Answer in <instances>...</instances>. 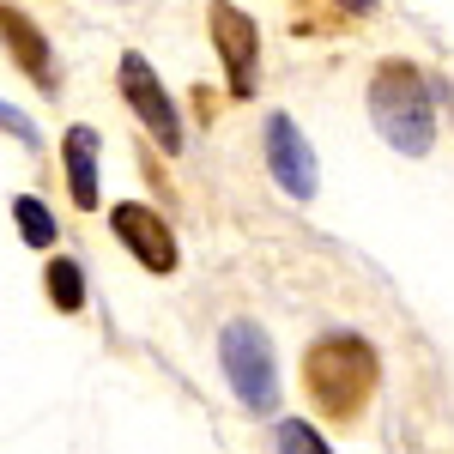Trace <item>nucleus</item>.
<instances>
[{
  "instance_id": "0eeeda50",
  "label": "nucleus",
  "mask_w": 454,
  "mask_h": 454,
  "mask_svg": "<svg viewBox=\"0 0 454 454\" xmlns=\"http://www.w3.org/2000/svg\"><path fill=\"white\" fill-rule=\"evenodd\" d=\"M267 164H273V182L285 194H297V200L315 194V152L291 115H267Z\"/></svg>"
},
{
  "instance_id": "f257e3e1",
  "label": "nucleus",
  "mask_w": 454,
  "mask_h": 454,
  "mask_svg": "<svg viewBox=\"0 0 454 454\" xmlns=\"http://www.w3.org/2000/svg\"><path fill=\"white\" fill-rule=\"evenodd\" d=\"M370 121L394 152L424 158L436 145V109H430V79L412 61H382L370 79Z\"/></svg>"
},
{
  "instance_id": "9b49d317",
  "label": "nucleus",
  "mask_w": 454,
  "mask_h": 454,
  "mask_svg": "<svg viewBox=\"0 0 454 454\" xmlns=\"http://www.w3.org/2000/svg\"><path fill=\"white\" fill-rule=\"evenodd\" d=\"M12 218H19V237L31 248H55V212L43 207V200L19 194V200H12Z\"/></svg>"
},
{
  "instance_id": "f03ea898",
  "label": "nucleus",
  "mask_w": 454,
  "mask_h": 454,
  "mask_svg": "<svg viewBox=\"0 0 454 454\" xmlns=\"http://www.w3.org/2000/svg\"><path fill=\"white\" fill-rule=\"evenodd\" d=\"M303 382H309L315 406L327 419H351L370 400V387H376V351L364 346L357 333H327L303 357Z\"/></svg>"
},
{
  "instance_id": "6e6552de",
  "label": "nucleus",
  "mask_w": 454,
  "mask_h": 454,
  "mask_svg": "<svg viewBox=\"0 0 454 454\" xmlns=\"http://www.w3.org/2000/svg\"><path fill=\"white\" fill-rule=\"evenodd\" d=\"M0 43L12 49V61L31 73L43 91H55V55H49V43H43V31H36L19 6H6V0H0Z\"/></svg>"
},
{
  "instance_id": "1a4fd4ad",
  "label": "nucleus",
  "mask_w": 454,
  "mask_h": 454,
  "mask_svg": "<svg viewBox=\"0 0 454 454\" xmlns=\"http://www.w3.org/2000/svg\"><path fill=\"white\" fill-rule=\"evenodd\" d=\"M61 158H67L73 207H79V212H98V134H91V128H67Z\"/></svg>"
},
{
  "instance_id": "4468645a",
  "label": "nucleus",
  "mask_w": 454,
  "mask_h": 454,
  "mask_svg": "<svg viewBox=\"0 0 454 454\" xmlns=\"http://www.w3.org/2000/svg\"><path fill=\"white\" fill-rule=\"evenodd\" d=\"M333 6H340V12H370L376 0H333Z\"/></svg>"
},
{
  "instance_id": "20e7f679",
  "label": "nucleus",
  "mask_w": 454,
  "mask_h": 454,
  "mask_svg": "<svg viewBox=\"0 0 454 454\" xmlns=\"http://www.w3.org/2000/svg\"><path fill=\"white\" fill-rule=\"evenodd\" d=\"M121 98L140 115V128L158 140V152H182V115H176L170 91L158 85V73L145 55H121Z\"/></svg>"
},
{
  "instance_id": "39448f33",
  "label": "nucleus",
  "mask_w": 454,
  "mask_h": 454,
  "mask_svg": "<svg viewBox=\"0 0 454 454\" xmlns=\"http://www.w3.org/2000/svg\"><path fill=\"white\" fill-rule=\"evenodd\" d=\"M207 25H212L218 55H224V79H231V91L248 98V91H254V73H261V31H254V19L237 12L231 0H212Z\"/></svg>"
},
{
  "instance_id": "ddd939ff",
  "label": "nucleus",
  "mask_w": 454,
  "mask_h": 454,
  "mask_svg": "<svg viewBox=\"0 0 454 454\" xmlns=\"http://www.w3.org/2000/svg\"><path fill=\"white\" fill-rule=\"evenodd\" d=\"M0 128H12V134H19V140H25V145H31V140H36V128H31V115H19V109H12V104H0Z\"/></svg>"
},
{
  "instance_id": "f8f14e48",
  "label": "nucleus",
  "mask_w": 454,
  "mask_h": 454,
  "mask_svg": "<svg viewBox=\"0 0 454 454\" xmlns=\"http://www.w3.org/2000/svg\"><path fill=\"white\" fill-rule=\"evenodd\" d=\"M273 442H279V454H333L321 436H315V424H303V419H279Z\"/></svg>"
},
{
  "instance_id": "423d86ee",
  "label": "nucleus",
  "mask_w": 454,
  "mask_h": 454,
  "mask_svg": "<svg viewBox=\"0 0 454 454\" xmlns=\"http://www.w3.org/2000/svg\"><path fill=\"white\" fill-rule=\"evenodd\" d=\"M109 231L128 243V254L140 261L145 273H176V237H170V224H164L152 207H140V200L109 207Z\"/></svg>"
},
{
  "instance_id": "7ed1b4c3",
  "label": "nucleus",
  "mask_w": 454,
  "mask_h": 454,
  "mask_svg": "<svg viewBox=\"0 0 454 454\" xmlns=\"http://www.w3.org/2000/svg\"><path fill=\"white\" fill-rule=\"evenodd\" d=\"M218 357H224L231 394L243 400L248 412H273V406H279V357H273L267 327H254V321H231V327L218 333Z\"/></svg>"
},
{
  "instance_id": "9d476101",
  "label": "nucleus",
  "mask_w": 454,
  "mask_h": 454,
  "mask_svg": "<svg viewBox=\"0 0 454 454\" xmlns=\"http://www.w3.org/2000/svg\"><path fill=\"white\" fill-rule=\"evenodd\" d=\"M43 285H49V303L55 309H85V273H79V261H49V273H43Z\"/></svg>"
}]
</instances>
